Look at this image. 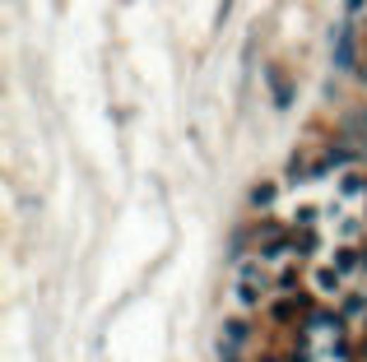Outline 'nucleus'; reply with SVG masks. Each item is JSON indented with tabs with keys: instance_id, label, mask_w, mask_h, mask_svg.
<instances>
[{
	"instance_id": "f257e3e1",
	"label": "nucleus",
	"mask_w": 367,
	"mask_h": 362,
	"mask_svg": "<svg viewBox=\"0 0 367 362\" xmlns=\"http://www.w3.org/2000/svg\"><path fill=\"white\" fill-rule=\"evenodd\" d=\"M312 293H316V297H325V302H339V297L349 293V274L330 260V255L312 265Z\"/></svg>"
},
{
	"instance_id": "f03ea898",
	"label": "nucleus",
	"mask_w": 367,
	"mask_h": 362,
	"mask_svg": "<svg viewBox=\"0 0 367 362\" xmlns=\"http://www.w3.org/2000/svg\"><path fill=\"white\" fill-rule=\"evenodd\" d=\"M246 349H251V316H228L219 330V353L223 358H246Z\"/></svg>"
},
{
	"instance_id": "7ed1b4c3",
	"label": "nucleus",
	"mask_w": 367,
	"mask_h": 362,
	"mask_svg": "<svg viewBox=\"0 0 367 362\" xmlns=\"http://www.w3.org/2000/svg\"><path fill=\"white\" fill-rule=\"evenodd\" d=\"M330 255V237L325 228H293V260H325Z\"/></svg>"
},
{
	"instance_id": "20e7f679",
	"label": "nucleus",
	"mask_w": 367,
	"mask_h": 362,
	"mask_svg": "<svg viewBox=\"0 0 367 362\" xmlns=\"http://www.w3.org/2000/svg\"><path fill=\"white\" fill-rule=\"evenodd\" d=\"M312 302H307V297L302 293H289V297H279L275 307H270V316L279 320V325H293V320H298V325H307V316H312Z\"/></svg>"
},
{
	"instance_id": "39448f33",
	"label": "nucleus",
	"mask_w": 367,
	"mask_h": 362,
	"mask_svg": "<svg viewBox=\"0 0 367 362\" xmlns=\"http://www.w3.org/2000/svg\"><path fill=\"white\" fill-rule=\"evenodd\" d=\"M270 284H256V279H233V307L242 311V316H251V311H260V302H265Z\"/></svg>"
},
{
	"instance_id": "423d86ee",
	"label": "nucleus",
	"mask_w": 367,
	"mask_h": 362,
	"mask_svg": "<svg viewBox=\"0 0 367 362\" xmlns=\"http://www.w3.org/2000/svg\"><path fill=\"white\" fill-rule=\"evenodd\" d=\"M335 307H339V316H344L349 325H358V320L367 325V288H349V293L339 297Z\"/></svg>"
},
{
	"instance_id": "0eeeda50",
	"label": "nucleus",
	"mask_w": 367,
	"mask_h": 362,
	"mask_svg": "<svg viewBox=\"0 0 367 362\" xmlns=\"http://www.w3.org/2000/svg\"><path fill=\"white\" fill-rule=\"evenodd\" d=\"M363 195H367V176H358V172H339V176H335V200L358 205Z\"/></svg>"
},
{
	"instance_id": "6e6552de",
	"label": "nucleus",
	"mask_w": 367,
	"mask_h": 362,
	"mask_svg": "<svg viewBox=\"0 0 367 362\" xmlns=\"http://www.w3.org/2000/svg\"><path fill=\"white\" fill-rule=\"evenodd\" d=\"M298 288H302V260H284L275 270V293L289 297V293H298Z\"/></svg>"
},
{
	"instance_id": "1a4fd4ad",
	"label": "nucleus",
	"mask_w": 367,
	"mask_h": 362,
	"mask_svg": "<svg viewBox=\"0 0 367 362\" xmlns=\"http://www.w3.org/2000/svg\"><path fill=\"white\" fill-rule=\"evenodd\" d=\"M335 61L354 66V23H344V19H339V33H335Z\"/></svg>"
},
{
	"instance_id": "9d476101",
	"label": "nucleus",
	"mask_w": 367,
	"mask_h": 362,
	"mask_svg": "<svg viewBox=\"0 0 367 362\" xmlns=\"http://www.w3.org/2000/svg\"><path fill=\"white\" fill-rule=\"evenodd\" d=\"M275 195H279V186H275V181H260V186H251V200H246V205L265 214V209H275Z\"/></svg>"
},
{
	"instance_id": "9b49d317",
	"label": "nucleus",
	"mask_w": 367,
	"mask_h": 362,
	"mask_svg": "<svg viewBox=\"0 0 367 362\" xmlns=\"http://www.w3.org/2000/svg\"><path fill=\"white\" fill-rule=\"evenodd\" d=\"M275 102L279 107H289V84H284V75H275Z\"/></svg>"
},
{
	"instance_id": "f8f14e48",
	"label": "nucleus",
	"mask_w": 367,
	"mask_h": 362,
	"mask_svg": "<svg viewBox=\"0 0 367 362\" xmlns=\"http://www.w3.org/2000/svg\"><path fill=\"white\" fill-rule=\"evenodd\" d=\"M354 121H358L354 131H363V135H367V111H358V116H354Z\"/></svg>"
},
{
	"instance_id": "ddd939ff",
	"label": "nucleus",
	"mask_w": 367,
	"mask_h": 362,
	"mask_svg": "<svg viewBox=\"0 0 367 362\" xmlns=\"http://www.w3.org/2000/svg\"><path fill=\"white\" fill-rule=\"evenodd\" d=\"M358 279H367V241H363V265H358Z\"/></svg>"
},
{
	"instance_id": "4468645a",
	"label": "nucleus",
	"mask_w": 367,
	"mask_h": 362,
	"mask_svg": "<svg viewBox=\"0 0 367 362\" xmlns=\"http://www.w3.org/2000/svg\"><path fill=\"white\" fill-rule=\"evenodd\" d=\"M223 362H246V358H223Z\"/></svg>"
}]
</instances>
